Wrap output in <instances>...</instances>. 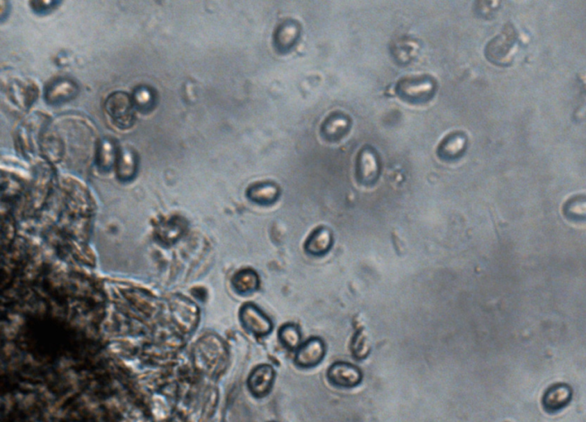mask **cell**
Instances as JSON below:
<instances>
[{
    "mask_svg": "<svg viewBox=\"0 0 586 422\" xmlns=\"http://www.w3.org/2000/svg\"><path fill=\"white\" fill-rule=\"evenodd\" d=\"M279 339L290 350L299 349L301 344V333L294 325L287 324L280 329Z\"/></svg>",
    "mask_w": 586,
    "mask_h": 422,
    "instance_id": "23",
    "label": "cell"
},
{
    "mask_svg": "<svg viewBox=\"0 0 586 422\" xmlns=\"http://www.w3.org/2000/svg\"><path fill=\"white\" fill-rule=\"evenodd\" d=\"M513 35L510 32L505 33L497 37L496 39L493 40L491 46L489 47L491 50L488 52L493 60L495 59L496 60H505L504 54H509L512 51L514 46Z\"/></svg>",
    "mask_w": 586,
    "mask_h": 422,
    "instance_id": "21",
    "label": "cell"
},
{
    "mask_svg": "<svg viewBox=\"0 0 586 422\" xmlns=\"http://www.w3.org/2000/svg\"><path fill=\"white\" fill-rule=\"evenodd\" d=\"M571 399V389L569 386L559 384L551 387L544 394V407L546 411L556 412L565 407Z\"/></svg>",
    "mask_w": 586,
    "mask_h": 422,
    "instance_id": "12",
    "label": "cell"
},
{
    "mask_svg": "<svg viewBox=\"0 0 586 422\" xmlns=\"http://www.w3.org/2000/svg\"><path fill=\"white\" fill-rule=\"evenodd\" d=\"M333 244V237L326 228H318L309 237L305 243V251L313 256H322L329 252Z\"/></svg>",
    "mask_w": 586,
    "mask_h": 422,
    "instance_id": "13",
    "label": "cell"
},
{
    "mask_svg": "<svg viewBox=\"0 0 586 422\" xmlns=\"http://www.w3.org/2000/svg\"><path fill=\"white\" fill-rule=\"evenodd\" d=\"M379 162L377 155L371 149H362L358 156L357 174L360 182L365 185H371L379 177Z\"/></svg>",
    "mask_w": 586,
    "mask_h": 422,
    "instance_id": "10",
    "label": "cell"
},
{
    "mask_svg": "<svg viewBox=\"0 0 586 422\" xmlns=\"http://www.w3.org/2000/svg\"><path fill=\"white\" fill-rule=\"evenodd\" d=\"M59 3L58 1H32L31 6H32L35 12L38 13V15H46V13L55 10Z\"/></svg>",
    "mask_w": 586,
    "mask_h": 422,
    "instance_id": "25",
    "label": "cell"
},
{
    "mask_svg": "<svg viewBox=\"0 0 586 422\" xmlns=\"http://www.w3.org/2000/svg\"><path fill=\"white\" fill-rule=\"evenodd\" d=\"M352 351L357 359L366 358L370 351V345L366 337L364 336L357 337V339L353 342Z\"/></svg>",
    "mask_w": 586,
    "mask_h": 422,
    "instance_id": "24",
    "label": "cell"
},
{
    "mask_svg": "<svg viewBox=\"0 0 586 422\" xmlns=\"http://www.w3.org/2000/svg\"><path fill=\"white\" fill-rule=\"evenodd\" d=\"M240 318L243 326L257 336H266L272 332V322L255 305H246L242 307Z\"/></svg>",
    "mask_w": 586,
    "mask_h": 422,
    "instance_id": "7",
    "label": "cell"
},
{
    "mask_svg": "<svg viewBox=\"0 0 586 422\" xmlns=\"http://www.w3.org/2000/svg\"><path fill=\"white\" fill-rule=\"evenodd\" d=\"M6 87L8 99L23 111L30 108L39 94L37 86L28 79L12 78L7 83Z\"/></svg>",
    "mask_w": 586,
    "mask_h": 422,
    "instance_id": "3",
    "label": "cell"
},
{
    "mask_svg": "<svg viewBox=\"0 0 586 422\" xmlns=\"http://www.w3.org/2000/svg\"><path fill=\"white\" fill-rule=\"evenodd\" d=\"M133 101L135 108L142 112H151L156 105V94L147 86H140L134 90Z\"/></svg>",
    "mask_w": 586,
    "mask_h": 422,
    "instance_id": "22",
    "label": "cell"
},
{
    "mask_svg": "<svg viewBox=\"0 0 586 422\" xmlns=\"http://www.w3.org/2000/svg\"><path fill=\"white\" fill-rule=\"evenodd\" d=\"M325 355V343L320 338H310L297 349L295 362L301 368H312L320 364Z\"/></svg>",
    "mask_w": 586,
    "mask_h": 422,
    "instance_id": "8",
    "label": "cell"
},
{
    "mask_svg": "<svg viewBox=\"0 0 586 422\" xmlns=\"http://www.w3.org/2000/svg\"><path fill=\"white\" fill-rule=\"evenodd\" d=\"M274 378V368L269 364H262L253 369L249 375V389L256 397H265L272 389Z\"/></svg>",
    "mask_w": 586,
    "mask_h": 422,
    "instance_id": "9",
    "label": "cell"
},
{
    "mask_svg": "<svg viewBox=\"0 0 586 422\" xmlns=\"http://www.w3.org/2000/svg\"><path fill=\"white\" fill-rule=\"evenodd\" d=\"M279 188L273 183H260L249 189V200L260 205H271L278 199Z\"/></svg>",
    "mask_w": 586,
    "mask_h": 422,
    "instance_id": "17",
    "label": "cell"
},
{
    "mask_svg": "<svg viewBox=\"0 0 586 422\" xmlns=\"http://www.w3.org/2000/svg\"><path fill=\"white\" fill-rule=\"evenodd\" d=\"M328 380L335 386L351 389L360 384L362 373L353 364L337 362L332 364L327 373Z\"/></svg>",
    "mask_w": 586,
    "mask_h": 422,
    "instance_id": "6",
    "label": "cell"
},
{
    "mask_svg": "<svg viewBox=\"0 0 586 422\" xmlns=\"http://www.w3.org/2000/svg\"><path fill=\"white\" fill-rule=\"evenodd\" d=\"M49 124L45 114L35 113L22 123L16 130V144L25 156L35 155L38 152L39 140L42 132Z\"/></svg>",
    "mask_w": 586,
    "mask_h": 422,
    "instance_id": "1",
    "label": "cell"
},
{
    "mask_svg": "<svg viewBox=\"0 0 586 422\" xmlns=\"http://www.w3.org/2000/svg\"><path fill=\"white\" fill-rule=\"evenodd\" d=\"M107 115L117 128L129 129L135 122V106L133 98L126 92L117 91L108 96L104 103Z\"/></svg>",
    "mask_w": 586,
    "mask_h": 422,
    "instance_id": "2",
    "label": "cell"
},
{
    "mask_svg": "<svg viewBox=\"0 0 586 422\" xmlns=\"http://www.w3.org/2000/svg\"><path fill=\"white\" fill-rule=\"evenodd\" d=\"M299 26L295 22L288 21L279 26L274 37V44L281 52L290 50L299 37Z\"/></svg>",
    "mask_w": 586,
    "mask_h": 422,
    "instance_id": "14",
    "label": "cell"
},
{
    "mask_svg": "<svg viewBox=\"0 0 586 422\" xmlns=\"http://www.w3.org/2000/svg\"><path fill=\"white\" fill-rule=\"evenodd\" d=\"M118 151L116 144L112 140L104 138L99 142L96 151V164L102 171H109L116 165Z\"/></svg>",
    "mask_w": 586,
    "mask_h": 422,
    "instance_id": "15",
    "label": "cell"
},
{
    "mask_svg": "<svg viewBox=\"0 0 586 422\" xmlns=\"http://www.w3.org/2000/svg\"><path fill=\"white\" fill-rule=\"evenodd\" d=\"M233 285L235 292L240 294H251L259 288V276L251 269L240 271L234 276Z\"/></svg>",
    "mask_w": 586,
    "mask_h": 422,
    "instance_id": "18",
    "label": "cell"
},
{
    "mask_svg": "<svg viewBox=\"0 0 586 422\" xmlns=\"http://www.w3.org/2000/svg\"><path fill=\"white\" fill-rule=\"evenodd\" d=\"M198 353L201 355V362L203 366H208L215 364L217 360H221L223 354L225 353L224 346L219 338L209 335L206 336L200 340L198 347Z\"/></svg>",
    "mask_w": 586,
    "mask_h": 422,
    "instance_id": "11",
    "label": "cell"
},
{
    "mask_svg": "<svg viewBox=\"0 0 586 422\" xmlns=\"http://www.w3.org/2000/svg\"><path fill=\"white\" fill-rule=\"evenodd\" d=\"M137 165L138 160L134 151L129 149H119L116 162L118 178L124 181L133 178Z\"/></svg>",
    "mask_w": 586,
    "mask_h": 422,
    "instance_id": "16",
    "label": "cell"
},
{
    "mask_svg": "<svg viewBox=\"0 0 586 422\" xmlns=\"http://www.w3.org/2000/svg\"><path fill=\"white\" fill-rule=\"evenodd\" d=\"M434 91V82L426 77L403 79L397 86L401 98L411 103L425 102L431 98Z\"/></svg>",
    "mask_w": 586,
    "mask_h": 422,
    "instance_id": "4",
    "label": "cell"
},
{
    "mask_svg": "<svg viewBox=\"0 0 586 422\" xmlns=\"http://www.w3.org/2000/svg\"><path fill=\"white\" fill-rule=\"evenodd\" d=\"M349 127V119L341 114L328 118L322 127V134L327 140H339L346 133Z\"/></svg>",
    "mask_w": 586,
    "mask_h": 422,
    "instance_id": "19",
    "label": "cell"
},
{
    "mask_svg": "<svg viewBox=\"0 0 586 422\" xmlns=\"http://www.w3.org/2000/svg\"><path fill=\"white\" fill-rule=\"evenodd\" d=\"M78 92V87L73 79L56 78L46 86L44 99L47 104L60 106L76 98Z\"/></svg>",
    "mask_w": 586,
    "mask_h": 422,
    "instance_id": "5",
    "label": "cell"
},
{
    "mask_svg": "<svg viewBox=\"0 0 586 422\" xmlns=\"http://www.w3.org/2000/svg\"><path fill=\"white\" fill-rule=\"evenodd\" d=\"M466 146V136L462 133L450 135L444 140L439 148V155L451 160L461 155Z\"/></svg>",
    "mask_w": 586,
    "mask_h": 422,
    "instance_id": "20",
    "label": "cell"
}]
</instances>
